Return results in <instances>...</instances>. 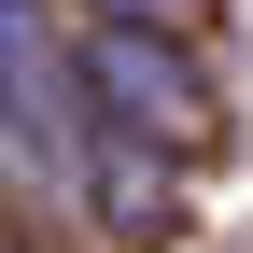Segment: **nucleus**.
I'll use <instances>...</instances> for the list:
<instances>
[{
	"label": "nucleus",
	"mask_w": 253,
	"mask_h": 253,
	"mask_svg": "<svg viewBox=\"0 0 253 253\" xmlns=\"http://www.w3.org/2000/svg\"><path fill=\"white\" fill-rule=\"evenodd\" d=\"M0 169L71 197L99 169V99H84V42H56L28 0H0Z\"/></svg>",
	"instance_id": "obj_1"
},
{
	"label": "nucleus",
	"mask_w": 253,
	"mask_h": 253,
	"mask_svg": "<svg viewBox=\"0 0 253 253\" xmlns=\"http://www.w3.org/2000/svg\"><path fill=\"white\" fill-rule=\"evenodd\" d=\"M84 99H99V126H126V141H211V99H197V71H183V42L169 28H84Z\"/></svg>",
	"instance_id": "obj_2"
},
{
	"label": "nucleus",
	"mask_w": 253,
	"mask_h": 253,
	"mask_svg": "<svg viewBox=\"0 0 253 253\" xmlns=\"http://www.w3.org/2000/svg\"><path fill=\"white\" fill-rule=\"evenodd\" d=\"M84 14H113V28H197V0H84Z\"/></svg>",
	"instance_id": "obj_3"
},
{
	"label": "nucleus",
	"mask_w": 253,
	"mask_h": 253,
	"mask_svg": "<svg viewBox=\"0 0 253 253\" xmlns=\"http://www.w3.org/2000/svg\"><path fill=\"white\" fill-rule=\"evenodd\" d=\"M0 253H14V239H0Z\"/></svg>",
	"instance_id": "obj_4"
}]
</instances>
